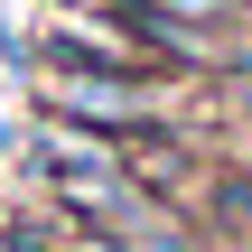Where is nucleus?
Returning <instances> with one entry per match:
<instances>
[{"label":"nucleus","instance_id":"nucleus-1","mask_svg":"<svg viewBox=\"0 0 252 252\" xmlns=\"http://www.w3.org/2000/svg\"><path fill=\"white\" fill-rule=\"evenodd\" d=\"M47 112L75 122V131H103V140H140V131H159L150 94L122 84V75H47Z\"/></svg>","mask_w":252,"mask_h":252},{"label":"nucleus","instance_id":"nucleus-2","mask_svg":"<svg viewBox=\"0 0 252 252\" xmlns=\"http://www.w3.org/2000/svg\"><path fill=\"white\" fill-rule=\"evenodd\" d=\"M206 196H215V215H224L234 234H252V178L243 168H206Z\"/></svg>","mask_w":252,"mask_h":252},{"label":"nucleus","instance_id":"nucleus-3","mask_svg":"<svg viewBox=\"0 0 252 252\" xmlns=\"http://www.w3.org/2000/svg\"><path fill=\"white\" fill-rule=\"evenodd\" d=\"M140 9H159V19H187V28H224V9H234V0H140Z\"/></svg>","mask_w":252,"mask_h":252},{"label":"nucleus","instance_id":"nucleus-4","mask_svg":"<svg viewBox=\"0 0 252 252\" xmlns=\"http://www.w3.org/2000/svg\"><path fill=\"white\" fill-rule=\"evenodd\" d=\"M224 84H234V103L252 112V56H224Z\"/></svg>","mask_w":252,"mask_h":252},{"label":"nucleus","instance_id":"nucleus-5","mask_svg":"<svg viewBox=\"0 0 252 252\" xmlns=\"http://www.w3.org/2000/svg\"><path fill=\"white\" fill-rule=\"evenodd\" d=\"M75 252H122V243H103V234H84V243H75Z\"/></svg>","mask_w":252,"mask_h":252}]
</instances>
